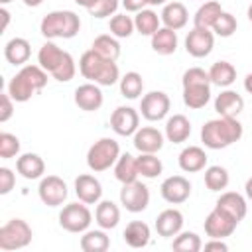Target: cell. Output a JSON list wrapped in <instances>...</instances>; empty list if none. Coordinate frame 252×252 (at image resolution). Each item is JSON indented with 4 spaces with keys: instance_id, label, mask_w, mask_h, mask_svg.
Listing matches in <instances>:
<instances>
[{
    "instance_id": "cell-1",
    "label": "cell",
    "mask_w": 252,
    "mask_h": 252,
    "mask_svg": "<svg viewBox=\"0 0 252 252\" xmlns=\"http://www.w3.org/2000/svg\"><path fill=\"white\" fill-rule=\"evenodd\" d=\"M242 138V124L232 116H219L203 124L201 142L209 150H222Z\"/></svg>"
},
{
    "instance_id": "cell-2",
    "label": "cell",
    "mask_w": 252,
    "mask_h": 252,
    "mask_svg": "<svg viewBox=\"0 0 252 252\" xmlns=\"http://www.w3.org/2000/svg\"><path fill=\"white\" fill-rule=\"evenodd\" d=\"M79 71L85 79L91 83H96L100 87H112L116 81H120V69L116 61L100 57L94 49H89L79 59Z\"/></svg>"
},
{
    "instance_id": "cell-3",
    "label": "cell",
    "mask_w": 252,
    "mask_h": 252,
    "mask_svg": "<svg viewBox=\"0 0 252 252\" xmlns=\"http://www.w3.org/2000/svg\"><path fill=\"white\" fill-rule=\"evenodd\" d=\"M79 30H81V20L71 10H53L45 14L39 24V32L47 39H57V37L71 39L79 33Z\"/></svg>"
},
{
    "instance_id": "cell-4",
    "label": "cell",
    "mask_w": 252,
    "mask_h": 252,
    "mask_svg": "<svg viewBox=\"0 0 252 252\" xmlns=\"http://www.w3.org/2000/svg\"><path fill=\"white\" fill-rule=\"evenodd\" d=\"M120 158V146L116 140L112 138H100L96 140L89 152H87V165L91 171L94 173H100V171H106L110 169L116 159Z\"/></svg>"
},
{
    "instance_id": "cell-5",
    "label": "cell",
    "mask_w": 252,
    "mask_h": 252,
    "mask_svg": "<svg viewBox=\"0 0 252 252\" xmlns=\"http://www.w3.org/2000/svg\"><path fill=\"white\" fill-rule=\"evenodd\" d=\"M32 226L24 219H10L2 228H0V250L12 252L26 248L32 242Z\"/></svg>"
},
{
    "instance_id": "cell-6",
    "label": "cell",
    "mask_w": 252,
    "mask_h": 252,
    "mask_svg": "<svg viewBox=\"0 0 252 252\" xmlns=\"http://www.w3.org/2000/svg\"><path fill=\"white\" fill-rule=\"evenodd\" d=\"M91 220H93V215L87 207V203H69L61 209L59 213V226L67 232H85L89 230L91 226Z\"/></svg>"
},
{
    "instance_id": "cell-7",
    "label": "cell",
    "mask_w": 252,
    "mask_h": 252,
    "mask_svg": "<svg viewBox=\"0 0 252 252\" xmlns=\"http://www.w3.org/2000/svg\"><path fill=\"white\" fill-rule=\"evenodd\" d=\"M120 205L130 213H142L150 205V189L142 181L122 183L120 189Z\"/></svg>"
},
{
    "instance_id": "cell-8",
    "label": "cell",
    "mask_w": 252,
    "mask_h": 252,
    "mask_svg": "<svg viewBox=\"0 0 252 252\" xmlns=\"http://www.w3.org/2000/svg\"><path fill=\"white\" fill-rule=\"evenodd\" d=\"M37 195L41 199L43 205L47 207H59L67 201V183L59 177V175H45L41 177L39 181V187H37Z\"/></svg>"
},
{
    "instance_id": "cell-9",
    "label": "cell",
    "mask_w": 252,
    "mask_h": 252,
    "mask_svg": "<svg viewBox=\"0 0 252 252\" xmlns=\"http://www.w3.org/2000/svg\"><path fill=\"white\" fill-rule=\"evenodd\" d=\"M169 106H171V100L163 91H150L148 94L142 96L140 112L148 122H158L167 116Z\"/></svg>"
},
{
    "instance_id": "cell-10",
    "label": "cell",
    "mask_w": 252,
    "mask_h": 252,
    "mask_svg": "<svg viewBox=\"0 0 252 252\" xmlns=\"http://www.w3.org/2000/svg\"><path fill=\"white\" fill-rule=\"evenodd\" d=\"M215 47V33L207 28H195L185 37V51L191 57H207Z\"/></svg>"
},
{
    "instance_id": "cell-11",
    "label": "cell",
    "mask_w": 252,
    "mask_h": 252,
    "mask_svg": "<svg viewBox=\"0 0 252 252\" xmlns=\"http://www.w3.org/2000/svg\"><path fill=\"white\" fill-rule=\"evenodd\" d=\"M236 224L238 222L230 215H226L224 211H220L219 207H215L207 215V219H205V232L211 238H226V236H230L234 232Z\"/></svg>"
},
{
    "instance_id": "cell-12",
    "label": "cell",
    "mask_w": 252,
    "mask_h": 252,
    "mask_svg": "<svg viewBox=\"0 0 252 252\" xmlns=\"http://www.w3.org/2000/svg\"><path fill=\"white\" fill-rule=\"evenodd\" d=\"M110 126L118 136H134L140 128V114L132 106H118L110 114Z\"/></svg>"
},
{
    "instance_id": "cell-13",
    "label": "cell",
    "mask_w": 252,
    "mask_h": 252,
    "mask_svg": "<svg viewBox=\"0 0 252 252\" xmlns=\"http://www.w3.org/2000/svg\"><path fill=\"white\" fill-rule=\"evenodd\" d=\"M159 193H161L163 201H167L171 205H181L191 195V183L183 175H171V177L163 179V183L159 185Z\"/></svg>"
},
{
    "instance_id": "cell-14",
    "label": "cell",
    "mask_w": 252,
    "mask_h": 252,
    "mask_svg": "<svg viewBox=\"0 0 252 252\" xmlns=\"http://www.w3.org/2000/svg\"><path fill=\"white\" fill-rule=\"evenodd\" d=\"M102 100H104V96H102L100 85H96V83H85L75 89V104L81 110L94 112L102 106Z\"/></svg>"
},
{
    "instance_id": "cell-15",
    "label": "cell",
    "mask_w": 252,
    "mask_h": 252,
    "mask_svg": "<svg viewBox=\"0 0 252 252\" xmlns=\"http://www.w3.org/2000/svg\"><path fill=\"white\" fill-rule=\"evenodd\" d=\"M75 195L79 197V201H83L87 205H96L102 197V185L94 175L81 173L75 179Z\"/></svg>"
},
{
    "instance_id": "cell-16",
    "label": "cell",
    "mask_w": 252,
    "mask_h": 252,
    "mask_svg": "<svg viewBox=\"0 0 252 252\" xmlns=\"http://www.w3.org/2000/svg\"><path fill=\"white\" fill-rule=\"evenodd\" d=\"M134 148L140 154H156L163 148V134L154 126H142L134 134Z\"/></svg>"
},
{
    "instance_id": "cell-17",
    "label": "cell",
    "mask_w": 252,
    "mask_h": 252,
    "mask_svg": "<svg viewBox=\"0 0 252 252\" xmlns=\"http://www.w3.org/2000/svg\"><path fill=\"white\" fill-rule=\"evenodd\" d=\"M215 207H219L220 211H224L226 215H230L236 222H240V220L246 217V211H248L246 199H244L240 193H236V191H226V193H222V195L217 199Z\"/></svg>"
},
{
    "instance_id": "cell-18",
    "label": "cell",
    "mask_w": 252,
    "mask_h": 252,
    "mask_svg": "<svg viewBox=\"0 0 252 252\" xmlns=\"http://www.w3.org/2000/svg\"><path fill=\"white\" fill-rule=\"evenodd\" d=\"M181 228H183V215L177 209H165L156 219V232L159 236L171 238V236L179 234Z\"/></svg>"
},
{
    "instance_id": "cell-19",
    "label": "cell",
    "mask_w": 252,
    "mask_h": 252,
    "mask_svg": "<svg viewBox=\"0 0 252 252\" xmlns=\"http://www.w3.org/2000/svg\"><path fill=\"white\" fill-rule=\"evenodd\" d=\"M244 108V98L236 93V91H222L220 94H217L215 98V110L219 112V116H232L236 118Z\"/></svg>"
},
{
    "instance_id": "cell-20",
    "label": "cell",
    "mask_w": 252,
    "mask_h": 252,
    "mask_svg": "<svg viewBox=\"0 0 252 252\" xmlns=\"http://www.w3.org/2000/svg\"><path fill=\"white\" fill-rule=\"evenodd\" d=\"M207 154L203 148L199 146H187L181 150L177 161H179V167L185 171V173H197L201 169H205L207 165Z\"/></svg>"
},
{
    "instance_id": "cell-21",
    "label": "cell",
    "mask_w": 252,
    "mask_h": 252,
    "mask_svg": "<svg viewBox=\"0 0 252 252\" xmlns=\"http://www.w3.org/2000/svg\"><path fill=\"white\" fill-rule=\"evenodd\" d=\"M159 18H161V24L165 28L177 32V30L187 26L189 12H187V8L181 2H167V4H163V10H161Z\"/></svg>"
},
{
    "instance_id": "cell-22",
    "label": "cell",
    "mask_w": 252,
    "mask_h": 252,
    "mask_svg": "<svg viewBox=\"0 0 252 252\" xmlns=\"http://www.w3.org/2000/svg\"><path fill=\"white\" fill-rule=\"evenodd\" d=\"M211 100V83H195L183 85V102L185 106L199 110Z\"/></svg>"
},
{
    "instance_id": "cell-23",
    "label": "cell",
    "mask_w": 252,
    "mask_h": 252,
    "mask_svg": "<svg viewBox=\"0 0 252 252\" xmlns=\"http://www.w3.org/2000/svg\"><path fill=\"white\" fill-rule=\"evenodd\" d=\"M16 169L24 179H39L45 173V163L37 154H22L16 159Z\"/></svg>"
},
{
    "instance_id": "cell-24",
    "label": "cell",
    "mask_w": 252,
    "mask_h": 252,
    "mask_svg": "<svg viewBox=\"0 0 252 252\" xmlns=\"http://www.w3.org/2000/svg\"><path fill=\"white\" fill-rule=\"evenodd\" d=\"M67 51H63L59 45H55L53 41H45L39 51H37V65H41L49 75L61 65V61L65 59Z\"/></svg>"
},
{
    "instance_id": "cell-25",
    "label": "cell",
    "mask_w": 252,
    "mask_h": 252,
    "mask_svg": "<svg viewBox=\"0 0 252 252\" xmlns=\"http://www.w3.org/2000/svg\"><path fill=\"white\" fill-rule=\"evenodd\" d=\"M191 136V122L183 114H173L165 122V138L173 144H181Z\"/></svg>"
},
{
    "instance_id": "cell-26",
    "label": "cell",
    "mask_w": 252,
    "mask_h": 252,
    "mask_svg": "<svg viewBox=\"0 0 252 252\" xmlns=\"http://www.w3.org/2000/svg\"><path fill=\"white\" fill-rule=\"evenodd\" d=\"M150 226L144 220H132L126 224L122 238L130 248H144L150 242Z\"/></svg>"
},
{
    "instance_id": "cell-27",
    "label": "cell",
    "mask_w": 252,
    "mask_h": 252,
    "mask_svg": "<svg viewBox=\"0 0 252 252\" xmlns=\"http://www.w3.org/2000/svg\"><path fill=\"white\" fill-rule=\"evenodd\" d=\"M30 53H32V47H30V41L24 39V37H14L10 39L6 45H4V57L8 63L12 65H20L24 67L30 59Z\"/></svg>"
},
{
    "instance_id": "cell-28",
    "label": "cell",
    "mask_w": 252,
    "mask_h": 252,
    "mask_svg": "<svg viewBox=\"0 0 252 252\" xmlns=\"http://www.w3.org/2000/svg\"><path fill=\"white\" fill-rule=\"evenodd\" d=\"M35 93H37V89L33 87V83H32L22 71H18V73L12 77V81L8 83V94H10L16 102H28Z\"/></svg>"
},
{
    "instance_id": "cell-29",
    "label": "cell",
    "mask_w": 252,
    "mask_h": 252,
    "mask_svg": "<svg viewBox=\"0 0 252 252\" xmlns=\"http://www.w3.org/2000/svg\"><path fill=\"white\" fill-rule=\"evenodd\" d=\"M94 220L100 228L110 230L120 222V209L112 201H98L94 211Z\"/></svg>"
},
{
    "instance_id": "cell-30",
    "label": "cell",
    "mask_w": 252,
    "mask_h": 252,
    "mask_svg": "<svg viewBox=\"0 0 252 252\" xmlns=\"http://www.w3.org/2000/svg\"><path fill=\"white\" fill-rule=\"evenodd\" d=\"M152 49L158 55H171L177 49V33L175 30L169 28H159L154 35H152Z\"/></svg>"
},
{
    "instance_id": "cell-31",
    "label": "cell",
    "mask_w": 252,
    "mask_h": 252,
    "mask_svg": "<svg viewBox=\"0 0 252 252\" xmlns=\"http://www.w3.org/2000/svg\"><path fill=\"white\" fill-rule=\"evenodd\" d=\"M138 175H140L138 158H134L132 154H122L114 163V177L120 183H130V181H136Z\"/></svg>"
},
{
    "instance_id": "cell-32",
    "label": "cell",
    "mask_w": 252,
    "mask_h": 252,
    "mask_svg": "<svg viewBox=\"0 0 252 252\" xmlns=\"http://www.w3.org/2000/svg\"><path fill=\"white\" fill-rule=\"evenodd\" d=\"M220 14H222L220 4L215 2V0H209V2L201 4L199 10L195 12V16H193V26H195V28H207V30H211L213 24L217 22V18H219Z\"/></svg>"
},
{
    "instance_id": "cell-33",
    "label": "cell",
    "mask_w": 252,
    "mask_h": 252,
    "mask_svg": "<svg viewBox=\"0 0 252 252\" xmlns=\"http://www.w3.org/2000/svg\"><path fill=\"white\" fill-rule=\"evenodd\" d=\"M209 79L217 87H230L236 81V69L228 61H217L209 69Z\"/></svg>"
},
{
    "instance_id": "cell-34",
    "label": "cell",
    "mask_w": 252,
    "mask_h": 252,
    "mask_svg": "<svg viewBox=\"0 0 252 252\" xmlns=\"http://www.w3.org/2000/svg\"><path fill=\"white\" fill-rule=\"evenodd\" d=\"M108 246H110V238L104 232V228L85 230L81 236V250L83 252H106Z\"/></svg>"
},
{
    "instance_id": "cell-35",
    "label": "cell",
    "mask_w": 252,
    "mask_h": 252,
    "mask_svg": "<svg viewBox=\"0 0 252 252\" xmlns=\"http://www.w3.org/2000/svg\"><path fill=\"white\" fill-rule=\"evenodd\" d=\"M159 22H161V18L154 10H146V8L136 12V18H134L136 32L140 35H150V37L159 30Z\"/></svg>"
},
{
    "instance_id": "cell-36",
    "label": "cell",
    "mask_w": 252,
    "mask_h": 252,
    "mask_svg": "<svg viewBox=\"0 0 252 252\" xmlns=\"http://www.w3.org/2000/svg\"><path fill=\"white\" fill-rule=\"evenodd\" d=\"M91 49H94L100 57L110 59V61H116L120 57V43L114 35H108V33H102V35L94 37Z\"/></svg>"
},
{
    "instance_id": "cell-37",
    "label": "cell",
    "mask_w": 252,
    "mask_h": 252,
    "mask_svg": "<svg viewBox=\"0 0 252 252\" xmlns=\"http://www.w3.org/2000/svg\"><path fill=\"white\" fill-rule=\"evenodd\" d=\"M230 177H228V171L226 167L222 165H209L205 169V185L209 191H222L226 189Z\"/></svg>"
},
{
    "instance_id": "cell-38",
    "label": "cell",
    "mask_w": 252,
    "mask_h": 252,
    "mask_svg": "<svg viewBox=\"0 0 252 252\" xmlns=\"http://www.w3.org/2000/svg\"><path fill=\"white\" fill-rule=\"evenodd\" d=\"M144 91V81L142 75L136 71H128L124 77H120V93L124 98H138Z\"/></svg>"
},
{
    "instance_id": "cell-39",
    "label": "cell",
    "mask_w": 252,
    "mask_h": 252,
    "mask_svg": "<svg viewBox=\"0 0 252 252\" xmlns=\"http://www.w3.org/2000/svg\"><path fill=\"white\" fill-rule=\"evenodd\" d=\"M171 248L175 252H199L203 248V242H201V238H199L197 232L185 230V232L175 234V238L171 242Z\"/></svg>"
},
{
    "instance_id": "cell-40",
    "label": "cell",
    "mask_w": 252,
    "mask_h": 252,
    "mask_svg": "<svg viewBox=\"0 0 252 252\" xmlns=\"http://www.w3.org/2000/svg\"><path fill=\"white\" fill-rule=\"evenodd\" d=\"M161 169H163V163H161V159L156 154H140V158H138V171H140L142 177L154 179V177H158L161 173Z\"/></svg>"
},
{
    "instance_id": "cell-41",
    "label": "cell",
    "mask_w": 252,
    "mask_h": 252,
    "mask_svg": "<svg viewBox=\"0 0 252 252\" xmlns=\"http://www.w3.org/2000/svg\"><path fill=\"white\" fill-rule=\"evenodd\" d=\"M108 28H110V33L114 35V37H130L132 33H134V30H136V26H134V20L130 18V16H126V14H114L112 18H110V24H108Z\"/></svg>"
},
{
    "instance_id": "cell-42",
    "label": "cell",
    "mask_w": 252,
    "mask_h": 252,
    "mask_svg": "<svg viewBox=\"0 0 252 252\" xmlns=\"http://www.w3.org/2000/svg\"><path fill=\"white\" fill-rule=\"evenodd\" d=\"M236 28H238V22H236V18L230 14V12H224L222 10V14L217 18V22L213 24V33H217V35H220V37H230L234 32H236Z\"/></svg>"
},
{
    "instance_id": "cell-43",
    "label": "cell",
    "mask_w": 252,
    "mask_h": 252,
    "mask_svg": "<svg viewBox=\"0 0 252 252\" xmlns=\"http://www.w3.org/2000/svg\"><path fill=\"white\" fill-rule=\"evenodd\" d=\"M18 154H20L18 136H14L10 132H2L0 134V158L2 159H10V158H16Z\"/></svg>"
},
{
    "instance_id": "cell-44",
    "label": "cell",
    "mask_w": 252,
    "mask_h": 252,
    "mask_svg": "<svg viewBox=\"0 0 252 252\" xmlns=\"http://www.w3.org/2000/svg\"><path fill=\"white\" fill-rule=\"evenodd\" d=\"M75 71H77V67H75V59H73V55L67 51L65 59H63L61 65L51 73V77H53L55 81H59V83H67V81H71V79L75 77Z\"/></svg>"
},
{
    "instance_id": "cell-45",
    "label": "cell",
    "mask_w": 252,
    "mask_h": 252,
    "mask_svg": "<svg viewBox=\"0 0 252 252\" xmlns=\"http://www.w3.org/2000/svg\"><path fill=\"white\" fill-rule=\"evenodd\" d=\"M120 2L118 0H94V4L87 10L93 18H108L118 10Z\"/></svg>"
},
{
    "instance_id": "cell-46",
    "label": "cell",
    "mask_w": 252,
    "mask_h": 252,
    "mask_svg": "<svg viewBox=\"0 0 252 252\" xmlns=\"http://www.w3.org/2000/svg\"><path fill=\"white\" fill-rule=\"evenodd\" d=\"M16 185V175L10 167H0V195H8Z\"/></svg>"
},
{
    "instance_id": "cell-47",
    "label": "cell",
    "mask_w": 252,
    "mask_h": 252,
    "mask_svg": "<svg viewBox=\"0 0 252 252\" xmlns=\"http://www.w3.org/2000/svg\"><path fill=\"white\" fill-rule=\"evenodd\" d=\"M12 96L8 94V93H4L2 96H0V122H8L10 118H12V114H14V104H12Z\"/></svg>"
},
{
    "instance_id": "cell-48",
    "label": "cell",
    "mask_w": 252,
    "mask_h": 252,
    "mask_svg": "<svg viewBox=\"0 0 252 252\" xmlns=\"http://www.w3.org/2000/svg\"><path fill=\"white\" fill-rule=\"evenodd\" d=\"M146 4H148V0H122V6L126 12H140V10H144Z\"/></svg>"
},
{
    "instance_id": "cell-49",
    "label": "cell",
    "mask_w": 252,
    "mask_h": 252,
    "mask_svg": "<svg viewBox=\"0 0 252 252\" xmlns=\"http://www.w3.org/2000/svg\"><path fill=\"white\" fill-rule=\"evenodd\" d=\"M205 250H219V252H226L228 246L226 242H222V238H211L207 244H205Z\"/></svg>"
},
{
    "instance_id": "cell-50",
    "label": "cell",
    "mask_w": 252,
    "mask_h": 252,
    "mask_svg": "<svg viewBox=\"0 0 252 252\" xmlns=\"http://www.w3.org/2000/svg\"><path fill=\"white\" fill-rule=\"evenodd\" d=\"M0 16H2V32L8 28V22H10V12L6 10V8H2L0 10Z\"/></svg>"
},
{
    "instance_id": "cell-51",
    "label": "cell",
    "mask_w": 252,
    "mask_h": 252,
    "mask_svg": "<svg viewBox=\"0 0 252 252\" xmlns=\"http://www.w3.org/2000/svg\"><path fill=\"white\" fill-rule=\"evenodd\" d=\"M244 89H246L248 94H252V73L246 75V79H244Z\"/></svg>"
},
{
    "instance_id": "cell-52",
    "label": "cell",
    "mask_w": 252,
    "mask_h": 252,
    "mask_svg": "<svg viewBox=\"0 0 252 252\" xmlns=\"http://www.w3.org/2000/svg\"><path fill=\"white\" fill-rule=\"evenodd\" d=\"M244 193H246V197L252 201V177L246 181V185H244Z\"/></svg>"
},
{
    "instance_id": "cell-53",
    "label": "cell",
    "mask_w": 252,
    "mask_h": 252,
    "mask_svg": "<svg viewBox=\"0 0 252 252\" xmlns=\"http://www.w3.org/2000/svg\"><path fill=\"white\" fill-rule=\"evenodd\" d=\"M75 4H79V6H83V8H91L93 4H94V0H75Z\"/></svg>"
},
{
    "instance_id": "cell-54",
    "label": "cell",
    "mask_w": 252,
    "mask_h": 252,
    "mask_svg": "<svg viewBox=\"0 0 252 252\" xmlns=\"http://www.w3.org/2000/svg\"><path fill=\"white\" fill-rule=\"evenodd\" d=\"M24 4L30 6V8H37L39 4H43V0H24Z\"/></svg>"
},
{
    "instance_id": "cell-55",
    "label": "cell",
    "mask_w": 252,
    "mask_h": 252,
    "mask_svg": "<svg viewBox=\"0 0 252 252\" xmlns=\"http://www.w3.org/2000/svg\"><path fill=\"white\" fill-rule=\"evenodd\" d=\"M167 0H148V4H152V6H159V4H165Z\"/></svg>"
},
{
    "instance_id": "cell-56",
    "label": "cell",
    "mask_w": 252,
    "mask_h": 252,
    "mask_svg": "<svg viewBox=\"0 0 252 252\" xmlns=\"http://www.w3.org/2000/svg\"><path fill=\"white\" fill-rule=\"evenodd\" d=\"M246 16H248V20H250V22H252V4H250V6H248V12H246Z\"/></svg>"
},
{
    "instance_id": "cell-57",
    "label": "cell",
    "mask_w": 252,
    "mask_h": 252,
    "mask_svg": "<svg viewBox=\"0 0 252 252\" xmlns=\"http://www.w3.org/2000/svg\"><path fill=\"white\" fill-rule=\"evenodd\" d=\"M0 2H2V4H8V2H12V0H0Z\"/></svg>"
}]
</instances>
